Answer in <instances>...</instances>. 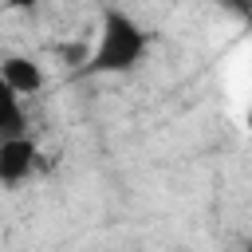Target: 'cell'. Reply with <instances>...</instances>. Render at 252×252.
Instances as JSON below:
<instances>
[{"instance_id":"cell-6","label":"cell","mask_w":252,"mask_h":252,"mask_svg":"<svg viewBox=\"0 0 252 252\" xmlns=\"http://www.w3.org/2000/svg\"><path fill=\"white\" fill-rule=\"evenodd\" d=\"M244 252H252V244H248V248H244Z\"/></svg>"},{"instance_id":"cell-4","label":"cell","mask_w":252,"mask_h":252,"mask_svg":"<svg viewBox=\"0 0 252 252\" xmlns=\"http://www.w3.org/2000/svg\"><path fill=\"white\" fill-rule=\"evenodd\" d=\"M20 98L24 94H16V91H0V130H4V138H16V134H24V106H20Z\"/></svg>"},{"instance_id":"cell-5","label":"cell","mask_w":252,"mask_h":252,"mask_svg":"<svg viewBox=\"0 0 252 252\" xmlns=\"http://www.w3.org/2000/svg\"><path fill=\"white\" fill-rule=\"evenodd\" d=\"M35 4H39V0H8L12 12H28V8H35Z\"/></svg>"},{"instance_id":"cell-1","label":"cell","mask_w":252,"mask_h":252,"mask_svg":"<svg viewBox=\"0 0 252 252\" xmlns=\"http://www.w3.org/2000/svg\"><path fill=\"white\" fill-rule=\"evenodd\" d=\"M146 51H150L146 28L122 8H102L98 39L87 51V67L94 75H122V71H134L146 59Z\"/></svg>"},{"instance_id":"cell-2","label":"cell","mask_w":252,"mask_h":252,"mask_svg":"<svg viewBox=\"0 0 252 252\" xmlns=\"http://www.w3.org/2000/svg\"><path fill=\"white\" fill-rule=\"evenodd\" d=\"M35 165V146L28 134H16V138H4L0 142V181L4 185H20Z\"/></svg>"},{"instance_id":"cell-3","label":"cell","mask_w":252,"mask_h":252,"mask_svg":"<svg viewBox=\"0 0 252 252\" xmlns=\"http://www.w3.org/2000/svg\"><path fill=\"white\" fill-rule=\"evenodd\" d=\"M0 83L16 94H39L43 91V67L32 55H4L0 63Z\"/></svg>"}]
</instances>
